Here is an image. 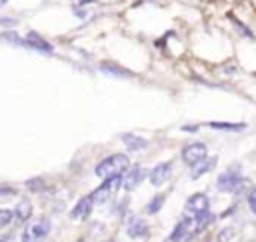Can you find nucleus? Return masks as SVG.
<instances>
[{
    "label": "nucleus",
    "instance_id": "nucleus-4",
    "mask_svg": "<svg viewBox=\"0 0 256 242\" xmlns=\"http://www.w3.org/2000/svg\"><path fill=\"white\" fill-rule=\"evenodd\" d=\"M206 144H202V142H192V144H186L184 148H182V160L186 162V164H196V162H200L202 158H206Z\"/></svg>",
    "mask_w": 256,
    "mask_h": 242
},
{
    "label": "nucleus",
    "instance_id": "nucleus-8",
    "mask_svg": "<svg viewBox=\"0 0 256 242\" xmlns=\"http://www.w3.org/2000/svg\"><path fill=\"white\" fill-rule=\"evenodd\" d=\"M146 176V170L142 168V166H134V168H130L128 170V174L122 178V186H124V190H134L140 182H142V178Z\"/></svg>",
    "mask_w": 256,
    "mask_h": 242
},
{
    "label": "nucleus",
    "instance_id": "nucleus-5",
    "mask_svg": "<svg viewBox=\"0 0 256 242\" xmlns=\"http://www.w3.org/2000/svg\"><path fill=\"white\" fill-rule=\"evenodd\" d=\"M120 184H122V176H120V174H118V176H110V178H106L104 184L94 192L96 202H106V200L120 188Z\"/></svg>",
    "mask_w": 256,
    "mask_h": 242
},
{
    "label": "nucleus",
    "instance_id": "nucleus-7",
    "mask_svg": "<svg viewBox=\"0 0 256 242\" xmlns=\"http://www.w3.org/2000/svg\"><path fill=\"white\" fill-rule=\"evenodd\" d=\"M170 174H172V164H170V162H162V164H158V166L148 174V178H150V182H152L154 186H162V184L170 178Z\"/></svg>",
    "mask_w": 256,
    "mask_h": 242
},
{
    "label": "nucleus",
    "instance_id": "nucleus-11",
    "mask_svg": "<svg viewBox=\"0 0 256 242\" xmlns=\"http://www.w3.org/2000/svg\"><path fill=\"white\" fill-rule=\"evenodd\" d=\"M26 44L30 46V48H34V50H40V52H44V54H50L52 52V44H48L40 34H36V32H28L26 34Z\"/></svg>",
    "mask_w": 256,
    "mask_h": 242
},
{
    "label": "nucleus",
    "instance_id": "nucleus-3",
    "mask_svg": "<svg viewBox=\"0 0 256 242\" xmlns=\"http://www.w3.org/2000/svg\"><path fill=\"white\" fill-rule=\"evenodd\" d=\"M208 206H210L208 196L202 194V192H198V194H192V196L186 200V208H184V210H186L188 216H200V214L208 212Z\"/></svg>",
    "mask_w": 256,
    "mask_h": 242
},
{
    "label": "nucleus",
    "instance_id": "nucleus-19",
    "mask_svg": "<svg viewBox=\"0 0 256 242\" xmlns=\"http://www.w3.org/2000/svg\"><path fill=\"white\" fill-rule=\"evenodd\" d=\"M248 206H250V210L256 214V188L250 192V196H248Z\"/></svg>",
    "mask_w": 256,
    "mask_h": 242
},
{
    "label": "nucleus",
    "instance_id": "nucleus-13",
    "mask_svg": "<svg viewBox=\"0 0 256 242\" xmlns=\"http://www.w3.org/2000/svg\"><path fill=\"white\" fill-rule=\"evenodd\" d=\"M122 140H124V144L128 146V150H142V148H146V144H148L144 138L134 136V134H124Z\"/></svg>",
    "mask_w": 256,
    "mask_h": 242
},
{
    "label": "nucleus",
    "instance_id": "nucleus-16",
    "mask_svg": "<svg viewBox=\"0 0 256 242\" xmlns=\"http://www.w3.org/2000/svg\"><path fill=\"white\" fill-rule=\"evenodd\" d=\"M30 216V204L28 202H22L20 206H18V214H16V218L18 220H26Z\"/></svg>",
    "mask_w": 256,
    "mask_h": 242
},
{
    "label": "nucleus",
    "instance_id": "nucleus-14",
    "mask_svg": "<svg viewBox=\"0 0 256 242\" xmlns=\"http://www.w3.org/2000/svg\"><path fill=\"white\" fill-rule=\"evenodd\" d=\"M210 126L216 130H230V132H238L246 128V124H232V122H210Z\"/></svg>",
    "mask_w": 256,
    "mask_h": 242
},
{
    "label": "nucleus",
    "instance_id": "nucleus-6",
    "mask_svg": "<svg viewBox=\"0 0 256 242\" xmlns=\"http://www.w3.org/2000/svg\"><path fill=\"white\" fill-rule=\"evenodd\" d=\"M126 232H128L130 238H146L148 236V226H146V222L142 218L132 216L126 222Z\"/></svg>",
    "mask_w": 256,
    "mask_h": 242
},
{
    "label": "nucleus",
    "instance_id": "nucleus-18",
    "mask_svg": "<svg viewBox=\"0 0 256 242\" xmlns=\"http://www.w3.org/2000/svg\"><path fill=\"white\" fill-rule=\"evenodd\" d=\"M12 216H14V214H12L10 210H6V208L0 210V226H8L10 220H12Z\"/></svg>",
    "mask_w": 256,
    "mask_h": 242
},
{
    "label": "nucleus",
    "instance_id": "nucleus-1",
    "mask_svg": "<svg viewBox=\"0 0 256 242\" xmlns=\"http://www.w3.org/2000/svg\"><path fill=\"white\" fill-rule=\"evenodd\" d=\"M128 168V156L126 154H112L108 158H104L100 164H96V176L100 178H110V176H118Z\"/></svg>",
    "mask_w": 256,
    "mask_h": 242
},
{
    "label": "nucleus",
    "instance_id": "nucleus-10",
    "mask_svg": "<svg viewBox=\"0 0 256 242\" xmlns=\"http://www.w3.org/2000/svg\"><path fill=\"white\" fill-rule=\"evenodd\" d=\"M94 202H96L94 192L88 194V196H84V198H80V202H78V204L74 206V210H72V218H86V216L90 214Z\"/></svg>",
    "mask_w": 256,
    "mask_h": 242
},
{
    "label": "nucleus",
    "instance_id": "nucleus-2",
    "mask_svg": "<svg viewBox=\"0 0 256 242\" xmlns=\"http://www.w3.org/2000/svg\"><path fill=\"white\" fill-rule=\"evenodd\" d=\"M50 232V222L44 218L30 220L22 232V242H46Z\"/></svg>",
    "mask_w": 256,
    "mask_h": 242
},
{
    "label": "nucleus",
    "instance_id": "nucleus-9",
    "mask_svg": "<svg viewBox=\"0 0 256 242\" xmlns=\"http://www.w3.org/2000/svg\"><path fill=\"white\" fill-rule=\"evenodd\" d=\"M238 184H240V174H236V172H226L216 182L218 190H222V192H234L238 188Z\"/></svg>",
    "mask_w": 256,
    "mask_h": 242
},
{
    "label": "nucleus",
    "instance_id": "nucleus-17",
    "mask_svg": "<svg viewBox=\"0 0 256 242\" xmlns=\"http://www.w3.org/2000/svg\"><path fill=\"white\" fill-rule=\"evenodd\" d=\"M102 70H106V72H112V74H120V76H130V72H126V70H120L118 66H110V64H102Z\"/></svg>",
    "mask_w": 256,
    "mask_h": 242
},
{
    "label": "nucleus",
    "instance_id": "nucleus-15",
    "mask_svg": "<svg viewBox=\"0 0 256 242\" xmlns=\"http://www.w3.org/2000/svg\"><path fill=\"white\" fill-rule=\"evenodd\" d=\"M162 204H164V196H160V194H158V196H154V198L148 202L146 212H148V214H156V212L162 208Z\"/></svg>",
    "mask_w": 256,
    "mask_h": 242
},
{
    "label": "nucleus",
    "instance_id": "nucleus-12",
    "mask_svg": "<svg viewBox=\"0 0 256 242\" xmlns=\"http://www.w3.org/2000/svg\"><path fill=\"white\" fill-rule=\"evenodd\" d=\"M214 164H216V158H202L200 162L192 164V170H190V178H192V180L200 178L202 174H206L208 170H212V168H214Z\"/></svg>",
    "mask_w": 256,
    "mask_h": 242
}]
</instances>
